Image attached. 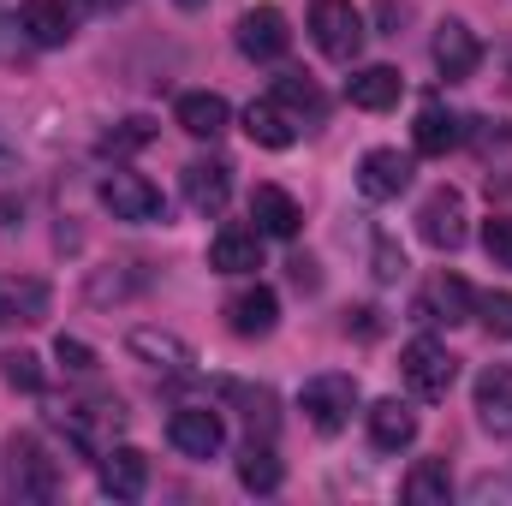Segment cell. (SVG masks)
<instances>
[{
  "label": "cell",
  "mask_w": 512,
  "mask_h": 506,
  "mask_svg": "<svg viewBox=\"0 0 512 506\" xmlns=\"http://www.w3.org/2000/svg\"><path fill=\"white\" fill-rule=\"evenodd\" d=\"M471 310H477V298H471V286L459 280V274H441L429 292H417V304H411V316L417 322H429V328H459V322H471Z\"/></svg>",
  "instance_id": "9"
},
{
  "label": "cell",
  "mask_w": 512,
  "mask_h": 506,
  "mask_svg": "<svg viewBox=\"0 0 512 506\" xmlns=\"http://www.w3.org/2000/svg\"><path fill=\"white\" fill-rule=\"evenodd\" d=\"M364 417H370V441H376L382 453H399V447L417 441V411H411L405 399H376Z\"/></svg>",
  "instance_id": "24"
},
{
  "label": "cell",
  "mask_w": 512,
  "mask_h": 506,
  "mask_svg": "<svg viewBox=\"0 0 512 506\" xmlns=\"http://www.w3.org/2000/svg\"><path fill=\"white\" fill-rule=\"evenodd\" d=\"M376 24H382V36H399V24H405V6H399V0H382V6H376Z\"/></svg>",
  "instance_id": "38"
},
{
  "label": "cell",
  "mask_w": 512,
  "mask_h": 506,
  "mask_svg": "<svg viewBox=\"0 0 512 506\" xmlns=\"http://www.w3.org/2000/svg\"><path fill=\"white\" fill-rule=\"evenodd\" d=\"M126 346H131V358H137V364L167 370V376H191V364H197V352H191L179 334H167V328H131Z\"/></svg>",
  "instance_id": "13"
},
{
  "label": "cell",
  "mask_w": 512,
  "mask_h": 506,
  "mask_svg": "<svg viewBox=\"0 0 512 506\" xmlns=\"http://www.w3.org/2000/svg\"><path fill=\"white\" fill-rule=\"evenodd\" d=\"M96 477H102V495L137 501V495L149 489V459H143L137 447H108V453L96 459Z\"/></svg>",
  "instance_id": "19"
},
{
  "label": "cell",
  "mask_w": 512,
  "mask_h": 506,
  "mask_svg": "<svg viewBox=\"0 0 512 506\" xmlns=\"http://www.w3.org/2000/svg\"><path fill=\"white\" fill-rule=\"evenodd\" d=\"M0 376L12 381L18 393H42V358H30V352H12V358H0Z\"/></svg>",
  "instance_id": "32"
},
{
  "label": "cell",
  "mask_w": 512,
  "mask_h": 506,
  "mask_svg": "<svg viewBox=\"0 0 512 506\" xmlns=\"http://www.w3.org/2000/svg\"><path fill=\"white\" fill-rule=\"evenodd\" d=\"M167 441H173L185 459H215V453L227 447V423H221V411H209V405H179V411L167 417Z\"/></svg>",
  "instance_id": "8"
},
{
  "label": "cell",
  "mask_w": 512,
  "mask_h": 506,
  "mask_svg": "<svg viewBox=\"0 0 512 506\" xmlns=\"http://www.w3.org/2000/svg\"><path fill=\"white\" fill-rule=\"evenodd\" d=\"M346 328H358V340H376V334H382V322H376V310H370V304H364V310H352V316H346Z\"/></svg>",
  "instance_id": "37"
},
{
  "label": "cell",
  "mask_w": 512,
  "mask_h": 506,
  "mask_svg": "<svg viewBox=\"0 0 512 506\" xmlns=\"http://www.w3.org/2000/svg\"><path fill=\"white\" fill-rule=\"evenodd\" d=\"M399 376H405V387L417 393V399H447L453 393V381H459V358L441 346V340H411L405 352H399Z\"/></svg>",
  "instance_id": "3"
},
{
  "label": "cell",
  "mask_w": 512,
  "mask_h": 506,
  "mask_svg": "<svg viewBox=\"0 0 512 506\" xmlns=\"http://www.w3.org/2000/svg\"><path fill=\"white\" fill-rule=\"evenodd\" d=\"M477 322H483L495 340H512V292H489V298H477Z\"/></svg>",
  "instance_id": "30"
},
{
  "label": "cell",
  "mask_w": 512,
  "mask_h": 506,
  "mask_svg": "<svg viewBox=\"0 0 512 506\" xmlns=\"http://www.w3.org/2000/svg\"><path fill=\"white\" fill-rule=\"evenodd\" d=\"M173 120H179V131L215 143V137L227 131V120H233V108H227V96H215V90H185V96L173 102Z\"/></svg>",
  "instance_id": "21"
},
{
  "label": "cell",
  "mask_w": 512,
  "mask_h": 506,
  "mask_svg": "<svg viewBox=\"0 0 512 506\" xmlns=\"http://www.w3.org/2000/svg\"><path fill=\"white\" fill-rule=\"evenodd\" d=\"M18 30H24V42H36V48H66V42L78 36V12H72L66 0H24V6H18Z\"/></svg>",
  "instance_id": "12"
},
{
  "label": "cell",
  "mask_w": 512,
  "mask_h": 506,
  "mask_svg": "<svg viewBox=\"0 0 512 506\" xmlns=\"http://www.w3.org/2000/svg\"><path fill=\"white\" fill-rule=\"evenodd\" d=\"M149 137H155L149 120H126L120 131H108V137H102V155H131V149H143Z\"/></svg>",
  "instance_id": "34"
},
{
  "label": "cell",
  "mask_w": 512,
  "mask_h": 506,
  "mask_svg": "<svg viewBox=\"0 0 512 506\" xmlns=\"http://www.w3.org/2000/svg\"><path fill=\"white\" fill-rule=\"evenodd\" d=\"M245 131H251V143H262V149H292L298 143V114L286 102L262 96V102L245 108Z\"/></svg>",
  "instance_id": "22"
},
{
  "label": "cell",
  "mask_w": 512,
  "mask_h": 506,
  "mask_svg": "<svg viewBox=\"0 0 512 506\" xmlns=\"http://www.w3.org/2000/svg\"><path fill=\"white\" fill-rule=\"evenodd\" d=\"M405 501H411V506H447V501H453L447 459H417V465L405 471Z\"/></svg>",
  "instance_id": "26"
},
{
  "label": "cell",
  "mask_w": 512,
  "mask_h": 506,
  "mask_svg": "<svg viewBox=\"0 0 512 506\" xmlns=\"http://www.w3.org/2000/svg\"><path fill=\"white\" fill-rule=\"evenodd\" d=\"M417 233H423V245H435V251H459V245L471 239V227H465V197H459L453 185L429 191L423 209H417Z\"/></svg>",
  "instance_id": "7"
},
{
  "label": "cell",
  "mask_w": 512,
  "mask_h": 506,
  "mask_svg": "<svg viewBox=\"0 0 512 506\" xmlns=\"http://www.w3.org/2000/svg\"><path fill=\"white\" fill-rule=\"evenodd\" d=\"M298 405H304L310 429L340 435V429L352 423V411H358V381L352 376H310L304 381V393H298Z\"/></svg>",
  "instance_id": "4"
},
{
  "label": "cell",
  "mask_w": 512,
  "mask_h": 506,
  "mask_svg": "<svg viewBox=\"0 0 512 506\" xmlns=\"http://www.w3.org/2000/svg\"><path fill=\"white\" fill-rule=\"evenodd\" d=\"M221 399H239V405H245V423H251V429H262V435L274 429V393H268V387H245V381H221Z\"/></svg>",
  "instance_id": "28"
},
{
  "label": "cell",
  "mask_w": 512,
  "mask_h": 506,
  "mask_svg": "<svg viewBox=\"0 0 512 506\" xmlns=\"http://www.w3.org/2000/svg\"><path fill=\"white\" fill-rule=\"evenodd\" d=\"M477 423L495 441H512V370L507 364H489L477 376Z\"/></svg>",
  "instance_id": "17"
},
{
  "label": "cell",
  "mask_w": 512,
  "mask_h": 506,
  "mask_svg": "<svg viewBox=\"0 0 512 506\" xmlns=\"http://www.w3.org/2000/svg\"><path fill=\"white\" fill-rule=\"evenodd\" d=\"M286 274H292V286H298V292H316V280H322L310 256H292V262H286Z\"/></svg>",
  "instance_id": "36"
},
{
  "label": "cell",
  "mask_w": 512,
  "mask_h": 506,
  "mask_svg": "<svg viewBox=\"0 0 512 506\" xmlns=\"http://www.w3.org/2000/svg\"><path fill=\"white\" fill-rule=\"evenodd\" d=\"M54 358H60L72 376H96V352H90L84 340H72V334H60V340H54Z\"/></svg>",
  "instance_id": "35"
},
{
  "label": "cell",
  "mask_w": 512,
  "mask_h": 506,
  "mask_svg": "<svg viewBox=\"0 0 512 506\" xmlns=\"http://www.w3.org/2000/svg\"><path fill=\"white\" fill-rule=\"evenodd\" d=\"M364 12L352 6V0H316L310 6V42L328 54V60H340V66H352L358 60V48H364Z\"/></svg>",
  "instance_id": "2"
},
{
  "label": "cell",
  "mask_w": 512,
  "mask_h": 506,
  "mask_svg": "<svg viewBox=\"0 0 512 506\" xmlns=\"http://www.w3.org/2000/svg\"><path fill=\"white\" fill-rule=\"evenodd\" d=\"M483 251L495 268H512V215H489L483 221Z\"/></svg>",
  "instance_id": "33"
},
{
  "label": "cell",
  "mask_w": 512,
  "mask_h": 506,
  "mask_svg": "<svg viewBox=\"0 0 512 506\" xmlns=\"http://www.w3.org/2000/svg\"><path fill=\"white\" fill-rule=\"evenodd\" d=\"M251 221L262 239H298V227H304V209H298V197L292 191H280V185H256L251 191Z\"/></svg>",
  "instance_id": "16"
},
{
  "label": "cell",
  "mask_w": 512,
  "mask_h": 506,
  "mask_svg": "<svg viewBox=\"0 0 512 506\" xmlns=\"http://www.w3.org/2000/svg\"><path fill=\"white\" fill-rule=\"evenodd\" d=\"M346 96H352V108H364V114H387V108H399L405 78H399V66H364V72L346 78Z\"/></svg>",
  "instance_id": "20"
},
{
  "label": "cell",
  "mask_w": 512,
  "mask_h": 506,
  "mask_svg": "<svg viewBox=\"0 0 512 506\" xmlns=\"http://www.w3.org/2000/svg\"><path fill=\"white\" fill-rule=\"evenodd\" d=\"M102 209H108L114 221H131V227H149V221L167 215L161 191H155L143 173H108V179H102Z\"/></svg>",
  "instance_id": "5"
},
{
  "label": "cell",
  "mask_w": 512,
  "mask_h": 506,
  "mask_svg": "<svg viewBox=\"0 0 512 506\" xmlns=\"http://www.w3.org/2000/svg\"><path fill=\"white\" fill-rule=\"evenodd\" d=\"M179 185H185V203H191L197 215H221L227 197H233V167H227V161H191V167L179 173Z\"/></svg>",
  "instance_id": "18"
},
{
  "label": "cell",
  "mask_w": 512,
  "mask_h": 506,
  "mask_svg": "<svg viewBox=\"0 0 512 506\" xmlns=\"http://www.w3.org/2000/svg\"><path fill=\"white\" fill-rule=\"evenodd\" d=\"M274 322H280V298H274V286H245V292H233L227 298V328L239 334V340H262V334H274Z\"/></svg>",
  "instance_id": "15"
},
{
  "label": "cell",
  "mask_w": 512,
  "mask_h": 506,
  "mask_svg": "<svg viewBox=\"0 0 512 506\" xmlns=\"http://www.w3.org/2000/svg\"><path fill=\"white\" fill-rule=\"evenodd\" d=\"M48 280L42 274H0V328H36L48 316Z\"/></svg>",
  "instance_id": "10"
},
{
  "label": "cell",
  "mask_w": 512,
  "mask_h": 506,
  "mask_svg": "<svg viewBox=\"0 0 512 506\" xmlns=\"http://www.w3.org/2000/svg\"><path fill=\"white\" fill-rule=\"evenodd\" d=\"M411 143H417V155H447V149L465 143V120H459L453 108L429 102V108L417 114V126H411Z\"/></svg>",
  "instance_id": "25"
},
{
  "label": "cell",
  "mask_w": 512,
  "mask_h": 506,
  "mask_svg": "<svg viewBox=\"0 0 512 506\" xmlns=\"http://www.w3.org/2000/svg\"><path fill=\"white\" fill-rule=\"evenodd\" d=\"M209 268L215 274H256L262 268V233L251 227H221L209 245Z\"/></svg>",
  "instance_id": "23"
},
{
  "label": "cell",
  "mask_w": 512,
  "mask_h": 506,
  "mask_svg": "<svg viewBox=\"0 0 512 506\" xmlns=\"http://www.w3.org/2000/svg\"><path fill=\"white\" fill-rule=\"evenodd\" d=\"M429 54H435V72H441L447 84H465V78L483 66V42H477V30H471L465 18H441Z\"/></svg>",
  "instance_id": "6"
},
{
  "label": "cell",
  "mask_w": 512,
  "mask_h": 506,
  "mask_svg": "<svg viewBox=\"0 0 512 506\" xmlns=\"http://www.w3.org/2000/svg\"><path fill=\"white\" fill-rule=\"evenodd\" d=\"M6 489L18 501H54L60 489V465L48 459V447L36 435H12L6 441Z\"/></svg>",
  "instance_id": "1"
},
{
  "label": "cell",
  "mask_w": 512,
  "mask_h": 506,
  "mask_svg": "<svg viewBox=\"0 0 512 506\" xmlns=\"http://www.w3.org/2000/svg\"><path fill=\"white\" fill-rule=\"evenodd\" d=\"M274 102H286L292 114L322 120V90H316L310 78H298V72H280V78H274Z\"/></svg>",
  "instance_id": "29"
},
{
  "label": "cell",
  "mask_w": 512,
  "mask_h": 506,
  "mask_svg": "<svg viewBox=\"0 0 512 506\" xmlns=\"http://www.w3.org/2000/svg\"><path fill=\"white\" fill-rule=\"evenodd\" d=\"M280 477H286V471H280V459H274V447H245V459H239V483H245V489H251V495H274V489H280Z\"/></svg>",
  "instance_id": "27"
},
{
  "label": "cell",
  "mask_w": 512,
  "mask_h": 506,
  "mask_svg": "<svg viewBox=\"0 0 512 506\" xmlns=\"http://www.w3.org/2000/svg\"><path fill=\"white\" fill-rule=\"evenodd\" d=\"M411 155H399V149H370L364 161H358V191L370 197V203H393L405 185H411Z\"/></svg>",
  "instance_id": "14"
},
{
  "label": "cell",
  "mask_w": 512,
  "mask_h": 506,
  "mask_svg": "<svg viewBox=\"0 0 512 506\" xmlns=\"http://www.w3.org/2000/svg\"><path fill=\"white\" fill-rule=\"evenodd\" d=\"M179 6H185V12H197V6H209V0H179Z\"/></svg>",
  "instance_id": "39"
},
{
  "label": "cell",
  "mask_w": 512,
  "mask_h": 506,
  "mask_svg": "<svg viewBox=\"0 0 512 506\" xmlns=\"http://www.w3.org/2000/svg\"><path fill=\"white\" fill-rule=\"evenodd\" d=\"M370 274L382 280V286H393V280H405V251L387 239V233H376V245H370Z\"/></svg>",
  "instance_id": "31"
},
{
  "label": "cell",
  "mask_w": 512,
  "mask_h": 506,
  "mask_svg": "<svg viewBox=\"0 0 512 506\" xmlns=\"http://www.w3.org/2000/svg\"><path fill=\"white\" fill-rule=\"evenodd\" d=\"M292 48V30H286V12L280 6H251L245 18H239V54L245 60H280Z\"/></svg>",
  "instance_id": "11"
}]
</instances>
